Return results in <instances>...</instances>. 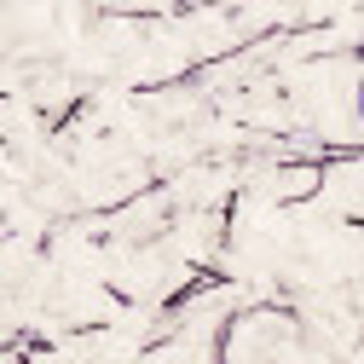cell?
Wrapping results in <instances>:
<instances>
[{
  "mask_svg": "<svg viewBox=\"0 0 364 364\" xmlns=\"http://www.w3.org/2000/svg\"><path fill=\"white\" fill-rule=\"evenodd\" d=\"M295 358H301V324L278 306H249L225 336V364H295Z\"/></svg>",
  "mask_w": 364,
  "mask_h": 364,
  "instance_id": "1",
  "label": "cell"
}]
</instances>
